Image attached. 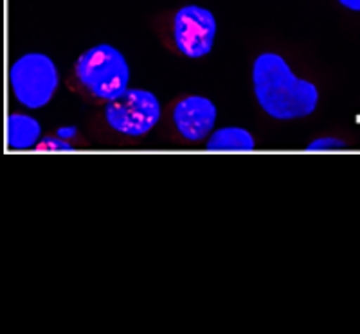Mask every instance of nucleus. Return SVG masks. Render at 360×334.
<instances>
[{
    "instance_id": "f257e3e1",
    "label": "nucleus",
    "mask_w": 360,
    "mask_h": 334,
    "mask_svg": "<svg viewBox=\"0 0 360 334\" xmlns=\"http://www.w3.org/2000/svg\"><path fill=\"white\" fill-rule=\"evenodd\" d=\"M250 78L256 102L274 121L310 117L319 106V86L297 76L287 58L274 51L254 58Z\"/></svg>"
},
{
    "instance_id": "7ed1b4c3",
    "label": "nucleus",
    "mask_w": 360,
    "mask_h": 334,
    "mask_svg": "<svg viewBox=\"0 0 360 334\" xmlns=\"http://www.w3.org/2000/svg\"><path fill=\"white\" fill-rule=\"evenodd\" d=\"M13 98L27 110H40L53 101L60 86V70L45 53H25L11 63L8 72Z\"/></svg>"
},
{
    "instance_id": "423d86ee",
    "label": "nucleus",
    "mask_w": 360,
    "mask_h": 334,
    "mask_svg": "<svg viewBox=\"0 0 360 334\" xmlns=\"http://www.w3.org/2000/svg\"><path fill=\"white\" fill-rule=\"evenodd\" d=\"M217 121V102L200 94L182 95L169 108L173 131L186 142H200L207 139L214 131Z\"/></svg>"
},
{
    "instance_id": "1a4fd4ad",
    "label": "nucleus",
    "mask_w": 360,
    "mask_h": 334,
    "mask_svg": "<svg viewBox=\"0 0 360 334\" xmlns=\"http://www.w3.org/2000/svg\"><path fill=\"white\" fill-rule=\"evenodd\" d=\"M37 151H53V153H60V151H74V144L56 133V137H54V135H51V137H44V139L38 142Z\"/></svg>"
},
{
    "instance_id": "f03ea898",
    "label": "nucleus",
    "mask_w": 360,
    "mask_h": 334,
    "mask_svg": "<svg viewBox=\"0 0 360 334\" xmlns=\"http://www.w3.org/2000/svg\"><path fill=\"white\" fill-rule=\"evenodd\" d=\"M131 70L127 56L112 44L83 51L70 70L69 85L94 102H108L130 88Z\"/></svg>"
},
{
    "instance_id": "39448f33",
    "label": "nucleus",
    "mask_w": 360,
    "mask_h": 334,
    "mask_svg": "<svg viewBox=\"0 0 360 334\" xmlns=\"http://www.w3.org/2000/svg\"><path fill=\"white\" fill-rule=\"evenodd\" d=\"M218 34L214 13L200 4H186L173 13L168 40L173 51L188 60H202L211 54Z\"/></svg>"
},
{
    "instance_id": "6e6552de",
    "label": "nucleus",
    "mask_w": 360,
    "mask_h": 334,
    "mask_svg": "<svg viewBox=\"0 0 360 334\" xmlns=\"http://www.w3.org/2000/svg\"><path fill=\"white\" fill-rule=\"evenodd\" d=\"M204 147L205 151H254L256 139L247 128L224 126L209 135Z\"/></svg>"
},
{
    "instance_id": "9b49d317",
    "label": "nucleus",
    "mask_w": 360,
    "mask_h": 334,
    "mask_svg": "<svg viewBox=\"0 0 360 334\" xmlns=\"http://www.w3.org/2000/svg\"><path fill=\"white\" fill-rule=\"evenodd\" d=\"M344 9L353 13H360V0H337Z\"/></svg>"
},
{
    "instance_id": "0eeeda50",
    "label": "nucleus",
    "mask_w": 360,
    "mask_h": 334,
    "mask_svg": "<svg viewBox=\"0 0 360 334\" xmlns=\"http://www.w3.org/2000/svg\"><path fill=\"white\" fill-rule=\"evenodd\" d=\"M6 140L13 151L37 149L41 140V124L37 117L29 114L13 112L6 121Z\"/></svg>"
},
{
    "instance_id": "20e7f679",
    "label": "nucleus",
    "mask_w": 360,
    "mask_h": 334,
    "mask_svg": "<svg viewBox=\"0 0 360 334\" xmlns=\"http://www.w3.org/2000/svg\"><path fill=\"white\" fill-rule=\"evenodd\" d=\"M101 124L119 137H144L159 124L162 117L160 99L146 88H128L124 94L105 102Z\"/></svg>"
},
{
    "instance_id": "f8f14e48",
    "label": "nucleus",
    "mask_w": 360,
    "mask_h": 334,
    "mask_svg": "<svg viewBox=\"0 0 360 334\" xmlns=\"http://www.w3.org/2000/svg\"><path fill=\"white\" fill-rule=\"evenodd\" d=\"M58 135H60V137H63V139L70 140L74 135H76V130H74V128H69V126L60 128V130H58Z\"/></svg>"
},
{
    "instance_id": "9d476101",
    "label": "nucleus",
    "mask_w": 360,
    "mask_h": 334,
    "mask_svg": "<svg viewBox=\"0 0 360 334\" xmlns=\"http://www.w3.org/2000/svg\"><path fill=\"white\" fill-rule=\"evenodd\" d=\"M346 147V142L337 137H319L307 146V151H339Z\"/></svg>"
}]
</instances>
